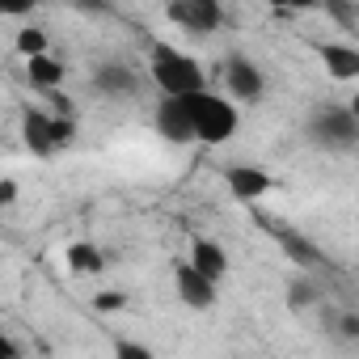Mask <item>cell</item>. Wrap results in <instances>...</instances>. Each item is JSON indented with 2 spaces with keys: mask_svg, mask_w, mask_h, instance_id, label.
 Masks as SVG:
<instances>
[{
  "mask_svg": "<svg viewBox=\"0 0 359 359\" xmlns=\"http://www.w3.org/2000/svg\"><path fill=\"white\" fill-rule=\"evenodd\" d=\"M148 76L161 89V97H195L208 93V72L195 55H187L173 43H152L148 47Z\"/></svg>",
  "mask_w": 359,
  "mask_h": 359,
  "instance_id": "6da1fadb",
  "label": "cell"
},
{
  "mask_svg": "<svg viewBox=\"0 0 359 359\" xmlns=\"http://www.w3.org/2000/svg\"><path fill=\"white\" fill-rule=\"evenodd\" d=\"M191 114H195V140H199V144H212V148L229 144V140L237 135V127H241L237 106H233L229 97L212 93V89L191 97Z\"/></svg>",
  "mask_w": 359,
  "mask_h": 359,
  "instance_id": "7a4b0ae2",
  "label": "cell"
},
{
  "mask_svg": "<svg viewBox=\"0 0 359 359\" xmlns=\"http://www.w3.org/2000/svg\"><path fill=\"white\" fill-rule=\"evenodd\" d=\"M309 140L325 152H351L359 148V118L351 106H317L309 114Z\"/></svg>",
  "mask_w": 359,
  "mask_h": 359,
  "instance_id": "3957f363",
  "label": "cell"
},
{
  "mask_svg": "<svg viewBox=\"0 0 359 359\" xmlns=\"http://www.w3.org/2000/svg\"><path fill=\"white\" fill-rule=\"evenodd\" d=\"M165 18L173 26H182L187 34H216L224 22V9H220V0H169Z\"/></svg>",
  "mask_w": 359,
  "mask_h": 359,
  "instance_id": "277c9868",
  "label": "cell"
},
{
  "mask_svg": "<svg viewBox=\"0 0 359 359\" xmlns=\"http://www.w3.org/2000/svg\"><path fill=\"white\" fill-rule=\"evenodd\" d=\"M152 127L161 140L169 144H195V114H191V97H161L152 110Z\"/></svg>",
  "mask_w": 359,
  "mask_h": 359,
  "instance_id": "5b68a950",
  "label": "cell"
},
{
  "mask_svg": "<svg viewBox=\"0 0 359 359\" xmlns=\"http://www.w3.org/2000/svg\"><path fill=\"white\" fill-rule=\"evenodd\" d=\"M173 287H177V300H182L187 309H195V313H208V309L216 304V296H220V287H216L203 271H195L191 258L173 262Z\"/></svg>",
  "mask_w": 359,
  "mask_h": 359,
  "instance_id": "8992f818",
  "label": "cell"
},
{
  "mask_svg": "<svg viewBox=\"0 0 359 359\" xmlns=\"http://www.w3.org/2000/svg\"><path fill=\"white\" fill-rule=\"evenodd\" d=\"M224 89H229L237 102H258L262 89H266V76H262V68H258L254 60L229 55V60H224Z\"/></svg>",
  "mask_w": 359,
  "mask_h": 359,
  "instance_id": "52a82bcc",
  "label": "cell"
},
{
  "mask_svg": "<svg viewBox=\"0 0 359 359\" xmlns=\"http://www.w3.org/2000/svg\"><path fill=\"white\" fill-rule=\"evenodd\" d=\"M224 182H229V191H233L237 203H258V199H266L275 191V177L266 169H258V165H229L224 169Z\"/></svg>",
  "mask_w": 359,
  "mask_h": 359,
  "instance_id": "ba28073f",
  "label": "cell"
},
{
  "mask_svg": "<svg viewBox=\"0 0 359 359\" xmlns=\"http://www.w3.org/2000/svg\"><path fill=\"white\" fill-rule=\"evenodd\" d=\"M313 51L334 81H359V47H351L342 39H325V43H313Z\"/></svg>",
  "mask_w": 359,
  "mask_h": 359,
  "instance_id": "9c48e42d",
  "label": "cell"
},
{
  "mask_svg": "<svg viewBox=\"0 0 359 359\" xmlns=\"http://www.w3.org/2000/svg\"><path fill=\"white\" fill-rule=\"evenodd\" d=\"M266 233L279 241V250L287 254V262L304 275V271H317V266H325V254L313 245V241H304L300 233H292V229H283V224H266Z\"/></svg>",
  "mask_w": 359,
  "mask_h": 359,
  "instance_id": "30bf717a",
  "label": "cell"
},
{
  "mask_svg": "<svg viewBox=\"0 0 359 359\" xmlns=\"http://www.w3.org/2000/svg\"><path fill=\"white\" fill-rule=\"evenodd\" d=\"M93 89L102 93V97H135V89H140V76H135V68H127V64H102L97 72H93Z\"/></svg>",
  "mask_w": 359,
  "mask_h": 359,
  "instance_id": "8fae6325",
  "label": "cell"
},
{
  "mask_svg": "<svg viewBox=\"0 0 359 359\" xmlns=\"http://www.w3.org/2000/svg\"><path fill=\"white\" fill-rule=\"evenodd\" d=\"M191 266L203 271V275L220 287L224 275H229V254H224L220 241H212V237H195V241H191Z\"/></svg>",
  "mask_w": 359,
  "mask_h": 359,
  "instance_id": "7c38bea8",
  "label": "cell"
},
{
  "mask_svg": "<svg viewBox=\"0 0 359 359\" xmlns=\"http://www.w3.org/2000/svg\"><path fill=\"white\" fill-rule=\"evenodd\" d=\"M22 135H26V148H30L34 156H51V152L60 148L47 110H26V114H22Z\"/></svg>",
  "mask_w": 359,
  "mask_h": 359,
  "instance_id": "4fadbf2b",
  "label": "cell"
},
{
  "mask_svg": "<svg viewBox=\"0 0 359 359\" xmlns=\"http://www.w3.org/2000/svg\"><path fill=\"white\" fill-rule=\"evenodd\" d=\"M64 76H68V68H64V60H55L51 51L39 55V60H26V81H30L34 89H60Z\"/></svg>",
  "mask_w": 359,
  "mask_h": 359,
  "instance_id": "5bb4252c",
  "label": "cell"
},
{
  "mask_svg": "<svg viewBox=\"0 0 359 359\" xmlns=\"http://www.w3.org/2000/svg\"><path fill=\"white\" fill-rule=\"evenodd\" d=\"M64 258H68V271L72 275H102L106 271V254L97 245H89V241H72Z\"/></svg>",
  "mask_w": 359,
  "mask_h": 359,
  "instance_id": "9a60e30c",
  "label": "cell"
},
{
  "mask_svg": "<svg viewBox=\"0 0 359 359\" xmlns=\"http://www.w3.org/2000/svg\"><path fill=\"white\" fill-rule=\"evenodd\" d=\"M309 304H317V287L304 279V275H296L292 283H287V309H309Z\"/></svg>",
  "mask_w": 359,
  "mask_h": 359,
  "instance_id": "2e32d148",
  "label": "cell"
},
{
  "mask_svg": "<svg viewBox=\"0 0 359 359\" xmlns=\"http://www.w3.org/2000/svg\"><path fill=\"white\" fill-rule=\"evenodd\" d=\"M18 51H22L26 60H39V55H47V34H43L39 26H26V30L18 34Z\"/></svg>",
  "mask_w": 359,
  "mask_h": 359,
  "instance_id": "e0dca14e",
  "label": "cell"
},
{
  "mask_svg": "<svg viewBox=\"0 0 359 359\" xmlns=\"http://www.w3.org/2000/svg\"><path fill=\"white\" fill-rule=\"evenodd\" d=\"M114 359H152V351L135 338H114Z\"/></svg>",
  "mask_w": 359,
  "mask_h": 359,
  "instance_id": "ac0fdd59",
  "label": "cell"
},
{
  "mask_svg": "<svg viewBox=\"0 0 359 359\" xmlns=\"http://www.w3.org/2000/svg\"><path fill=\"white\" fill-rule=\"evenodd\" d=\"M334 330H338V338L359 342V313H338L334 317Z\"/></svg>",
  "mask_w": 359,
  "mask_h": 359,
  "instance_id": "d6986e66",
  "label": "cell"
},
{
  "mask_svg": "<svg viewBox=\"0 0 359 359\" xmlns=\"http://www.w3.org/2000/svg\"><path fill=\"white\" fill-rule=\"evenodd\" d=\"M123 304H127L123 292H97V296H93V309H97V313H118Z\"/></svg>",
  "mask_w": 359,
  "mask_h": 359,
  "instance_id": "ffe728a7",
  "label": "cell"
},
{
  "mask_svg": "<svg viewBox=\"0 0 359 359\" xmlns=\"http://www.w3.org/2000/svg\"><path fill=\"white\" fill-rule=\"evenodd\" d=\"M18 195H22L18 177H13V173H5V177H0V208H13V203H18Z\"/></svg>",
  "mask_w": 359,
  "mask_h": 359,
  "instance_id": "44dd1931",
  "label": "cell"
},
{
  "mask_svg": "<svg viewBox=\"0 0 359 359\" xmlns=\"http://www.w3.org/2000/svg\"><path fill=\"white\" fill-rule=\"evenodd\" d=\"M351 114H355V118H359V93H355V97H351Z\"/></svg>",
  "mask_w": 359,
  "mask_h": 359,
  "instance_id": "7402d4cb",
  "label": "cell"
}]
</instances>
